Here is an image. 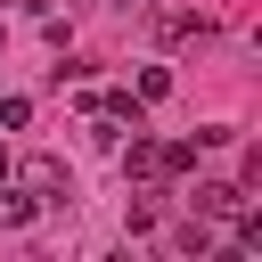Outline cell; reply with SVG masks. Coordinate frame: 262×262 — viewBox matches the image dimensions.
<instances>
[{
	"label": "cell",
	"mask_w": 262,
	"mask_h": 262,
	"mask_svg": "<svg viewBox=\"0 0 262 262\" xmlns=\"http://www.w3.org/2000/svg\"><path fill=\"white\" fill-rule=\"evenodd\" d=\"M115 164H123V180H139V188H156L164 180V156H156V139H115Z\"/></svg>",
	"instance_id": "1"
},
{
	"label": "cell",
	"mask_w": 262,
	"mask_h": 262,
	"mask_svg": "<svg viewBox=\"0 0 262 262\" xmlns=\"http://www.w3.org/2000/svg\"><path fill=\"white\" fill-rule=\"evenodd\" d=\"M25 188H33V205H66V196H74V180H66L57 156H33V164H25Z\"/></svg>",
	"instance_id": "2"
},
{
	"label": "cell",
	"mask_w": 262,
	"mask_h": 262,
	"mask_svg": "<svg viewBox=\"0 0 262 262\" xmlns=\"http://www.w3.org/2000/svg\"><path fill=\"white\" fill-rule=\"evenodd\" d=\"M188 205H196V213H205V221H229V213H237V205H246V196H237V188H229V180H196V196H188Z\"/></svg>",
	"instance_id": "3"
},
{
	"label": "cell",
	"mask_w": 262,
	"mask_h": 262,
	"mask_svg": "<svg viewBox=\"0 0 262 262\" xmlns=\"http://www.w3.org/2000/svg\"><path fill=\"white\" fill-rule=\"evenodd\" d=\"M172 254L205 262V254H213V221H205V213H196V221H180V229H172Z\"/></svg>",
	"instance_id": "4"
},
{
	"label": "cell",
	"mask_w": 262,
	"mask_h": 262,
	"mask_svg": "<svg viewBox=\"0 0 262 262\" xmlns=\"http://www.w3.org/2000/svg\"><path fill=\"white\" fill-rule=\"evenodd\" d=\"M156 33H164V41H188V33H196V41H205V33H213V25H205V16H196V8H164V16H156Z\"/></svg>",
	"instance_id": "5"
},
{
	"label": "cell",
	"mask_w": 262,
	"mask_h": 262,
	"mask_svg": "<svg viewBox=\"0 0 262 262\" xmlns=\"http://www.w3.org/2000/svg\"><path fill=\"white\" fill-rule=\"evenodd\" d=\"M33 213H41V205H33V188H8V180H0V229H25Z\"/></svg>",
	"instance_id": "6"
},
{
	"label": "cell",
	"mask_w": 262,
	"mask_h": 262,
	"mask_svg": "<svg viewBox=\"0 0 262 262\" xmlns=\"http://www.w3.org/2000/svg\"><path fill=\"white\" fill-rule=\"evenodd\" d=\"M156 98H172V74H164V66H147V74H139V106H156Z\"/></svg>",
	"instance_id": "7"
},
{
	"label": "cell",
	"mask_w": 262,
	"mask_h": 262,
	"mask_svg": "<svg viewBox=\"0 0 262 262\" xmlns=\"http://www.w3.org/2000/svg\"><path fill=\"white\" fill-rule=\"evenodd\" d=\"M123 221H131V237H139V229H156V188H147V196H131V205H123Z\"/></svg>",
	"instance_id": "8"
},
{
	"label": "cell",
	"mask_w": 262,
	"mask_h": 262,
	"mask_svg": "<svg viewBox=\"0 0 262 262\" xmlns=\"http://www.w3.org/2000/svg\"><path fill=\"white\" fill-rule=\"evenodd\" d=\"M25 123H33V106H25V98H8V90H0V131H25Z\"/></svg>",
	"instance_id": "9"
},
{
	"label": "cell",
	"mask_w": 262,
	"mask_h": 262,
	"mask_svg": "<svg viewBox=\"0 0 262 262\" xmlns=\"http://www.w3.org/2000/svg\"><path fill=\"white\" fill-rule=\"evenodd\" d=\"M8 172H16V164H8V147H0V180H8Z\"/></svg>",
	"instance_id": "10"
},
{
	"label": "cell",
	"mask_w": 262,
	"mask_h": 262,
	"mask_svg": "<svg viewBox=\"0 0 262 262\" xmlns=\"http://www.w3.org/2000/svg\"><path fill=\"white\" fill-rule=\"evenodd\" d=\"M33 8H41V0H33Z\"/></svg>",
	"instance_id": "11"
}]
</instances>
